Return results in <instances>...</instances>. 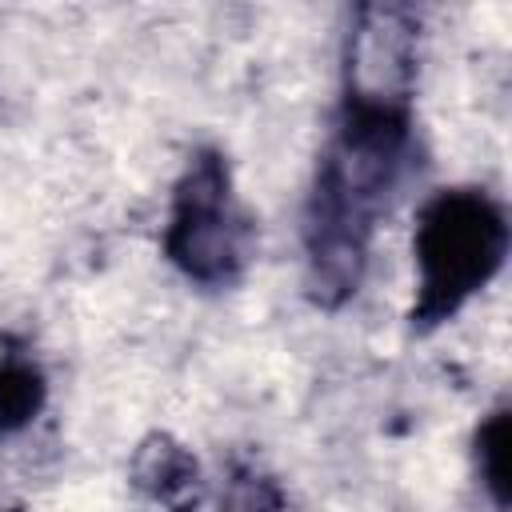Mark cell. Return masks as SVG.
Wrapping results in <instances>:
<instances>
[{
  "label": "cell",
  "mask_w": 512,
  "mask_h": 512,
  "mask_svg": "<svg viewBox=\"0 0 512 512\" xmlns=\"http://www.w3.org/2000/svg\"><path fill=\"white\" fill-rule=\"evenodd\" d=\"M412 320L432 328L456 316L508 256L504 208L480 188H444L416 216Z\"/></svg>",
  "instance_id": "1"
},
{
  "label": "cell",
  "mask_w": 512,
  "mask_h": 512,
  "mask_svg": "<svg viewBox=\"0 0 512 512\" xmlns=\"http://www.w3.org/2000/svg\"><path fill=\"white\" fill-rule=\"evenodd\" d=\"M168 260L196 284H228L248 260V220L232 204L220 152H196L176 184L164 232Z\"/></svg>",
  "instance_id": "2"
},
{
  "label": "cell",
  "mask_w": 512,
  "mask_h": 512,
  "mask_svg": "<svg viewBox=\"0 0 512 512\" xmlns=\"http://www.w3.org/2000/svg\"><path fill=\"white\" fill-rule=\"evenodd\" d=\"M420 20L400 4H364L344 40V96L408 104L416 80Z\"/></svg>",
  "instance_id": "3"
},
{
  "label": "cell",
  "mask_w": 512,
  "mask_h": 512,
  "mask_svg": "<svg viewBox=\"0 0 512 512\" xmlns=\"http://www.w3.org/2000/svg\"><path fill=\"white\" fill-rule=\"evenodd\" d=\"M132 476H136L140 492H148L156 504H164L172 512H192L204 492L196 456L168 436H152L140 444V452L132 460Z\"/></svg>",
  "instance_id": "4"
},
{
  "label": "cell",
  "mask_w": 512,
  "mask_h": 512,
  "mask_svg": "<svg viewBox=\"0 0 512 512\" xmlns=\"http://www.w3.org/2000/svg\"><path fill=\"white\" fill-rule=\"evenodd\" d=\"M48 384L32 360H0V432H20L44 408Z\"/></svg>",
  "instance_id": "5"
},
{
  "label": "cell",
  "mask_w": 512,
  "mask_h": 512,
  "mask_svg": "<svg viewBox=\"0 0 512 512\" xmlns=\"http://www.w3.org/2000/svg\"><path fill=\"white\" fill-rule=\"evenodd\" d=\"M476 464H480V480L492 492L496 508L508 504V412L496 408L480 432H476Z\"/></svg>",
  "instance_id": "6"
},
{
  "label": "cell",
  "mask_w": 512,
  "mask_h": 512,
  "mask_svg": "<svg viewBox=\"0 0 512 512\" xmlns=\"http://www.w3.org/2000/svg\"><path fill=\"white\" fill-rule=\"evenodd\" d=\"M220 512H288V500L272 476H264L256 468H236L224 480Z\"/></svg>",
  "instance_id": "7"
},
{
  "label": "cell",
  "mask_w": 512,
  "mask_h": 512,
  "mask_svg": "<svg viewBox=\"0 0 512 512\" xmlns=\"http://www.w3.org/2000/svg\"><path fill=\"white\" fill-rule=\"evenodd\" d=\"M16 512H20V508H16Z\"/></svg>",
  "instance_id": "8"
}]
</instances>
